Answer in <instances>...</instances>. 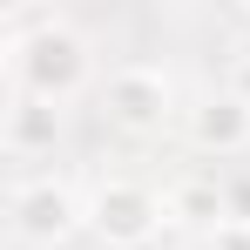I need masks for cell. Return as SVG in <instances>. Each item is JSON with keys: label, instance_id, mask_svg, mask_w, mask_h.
Wrapping results in <instances>:
<instances>
[{"label": "cell", "instance_id": "obj_5", "mask_svg": "<svg viewBox=\"0 0 250 250\" xmlns=\"http://www.w3.org/2000/svg\"><path fill=\"white\" fill-rule=\"evenodd\" d=\"M183 135H189L196 156H216V163L244 156V149H250V95H237V88H209L203 102L183 108Z\"/></svg>", "mask_w": 250, "mask_h": 250}, {"label": "cell", "instance_id": "obj_4", "mask_svg": "<svg viewBox=\"0 0 250 250\" xmlns=\"http://www.w3.org/2000/svg\"><path fill=\"white\" fill-rule=\"evenodd\" d=\"M102 115L122 128V135H169L176 128V82L149 61H122L108 82H102Z\"/></svg>", "mask_w": 250, "mask_h": 250}, {"label": "cell", "instance_id": "obj_8", "mask_svg": "<svg viewBox=\"0 0 250 250\" xmlns=\"http://www.w3.org/2000/svg\"><path fill=\"white\" fill-rule=\"evenodd\" d=\"M223 223L250 230V169H223Z\"/></svg>", "mask_w": 250, "mask_h": 250}, {"label": "cell", "instance_id": "obj_7", "mask_svg": "<svg viewBox=\"0 0 250 250\" xmlns=\"http://www.w3.org/2000/svg\"><path fill=\"white\" fill-rule=\"evenodd\" d=\"M169 223L183 230H223V176H176L169 183Z\"/></svg>", "mask_w": 250, "mask_h": 250}, {"label": "cell", "instance_id": "obj_3", "mask_svg": "<svg viewBox=\"0 0 250 250\" xmlns=\"http://www.w3.org/2000/svg\"><path fill=\"white\" fill-rule=\"evenodd\" d=\"M7 230L21 250H61L88 230V189H75L68 176H14L7 189Z\"/></svg>", "mask_w": 250, "mask_h": 250}, {"label": "cell", "instance_id": "obj_6", "mask_svg": "<svg viewBox=\"0 0 250 250\" xmlns=\"http://www.w3.org/2000/svg\"><path fill=\"white\" fill-rule=\"evenodd\" d=\"M0 142H7V156H14V163L54 156V142H61V108H54V102H34V95H7Z\"/></svg>", "mask_w": 250, "mask_h": 250}, {"label": "cell", "instance_id": "obj_9", "mask_svg": "<svg viewBox=\"0 0 250 250\" xmlns=\"http://www.w3.org/2000/svg\"><path fill=\"white\" fill-rule=\"evenodd\" d=\"M203 250H250V230H237V223H223V230H209Z\"/></svg>", "mask_w": 250, "mask_h": 250}, {"label": "cell", "instance_id": "obj_1", "mask_svg": "<svg viewBox=\"0 0 250 250\" xmlns=\"http://www.w3.org/2000/svg\"><path fill=\"white\" fill-rule=\"evenodd\" d=\"M0 68H7V95L68 108L75 95L95 88V41L54 7H14L0 34Z\"/></svg>", "mask_w": 250, "mask_h": 250}, {"label": "cell", "instance_id": "obj_2", "mask_svg": "<svg viewBox=\"0 0 250 250\" xmlns=\"http://www.w3.org/2000/svg\"><path fill=\"white\" fill-rule=\"evenodd\" d=\"M169 223V189L142 176H95L88 183V237L102 250H149Z\"/></svg>", "mask_w": 250, "mask_h": 250}]
</instances>
